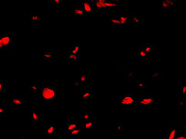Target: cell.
I'll list each match as a JSON object with an SVG mask.
<instances>
[{"instance_id": "cell-1", "label": "cell", "mask_w": 186, "mask_h": 139, "mask_svg": "<svg viewBox=\"0 0 186 139\" xmlns=\"http://www.w3.org/2000/svg\"><path fill=\"white\" fill-rule=\"evenodd\" d=\"M39 98L43 100L45 102H51L57 98V91L55 87L44 85L40 89L38 94Z\"/></svg>"}, {"instance_id": "cell-2", "label": "cell", "mask_w": 186, "mask_h": 139, "mask_svg": "<svg viewBox=\"0 0 186 139\" xmlns=\"http://www.w3.org/2000/svg\"><path fill=\"white\" fill-rule=\"evenodd\" d=\"M92 3L93 7L97 11H106L111 8H115L117 5H119V2H117V1L97 0V1H92Z\"/></svg>"}, {"instance_id": "cell-3", "label": "cell", "mask_w": 186, "mask_h": 139, "mask_svg": "<svg viewBox=\"0 0 186 139\" xmlns=\"http://www.w3.org/2000/svg\"><path fill=\"white\" fill-rule=\"evenodd\" d=\"M136 102H137L136 97L132 94H124V95L119 100V104L123 106L133 105Z\"/></svg>"}, {"instance_id": "cell-4", "label": "cell", "mask_w": 186, "mask_h": 139, "mask_svg": "<svg viewBox=\"0 0 186 139\" xmlns=\"http://www.w3.org/2000/svg\"><path fill=\"white\" fill-rule=\"evenodd\" d=\"M0 49H12V40L10 35H2L0 36Z\"/></svg>"}, {"instance_id": "cell-5", "label": "cell", "mask_w": 186, "mask_h": 139, "mask_svg": "<svg viewBox=\"0 0 186 139\" xmlns=\"http://www.w3.org/2000/svg\"><path fill=\"white\" fill-rule=\"evenodd\" d=\"M137 103L139 105H152L154 103V97L146 95L145 97H143L139 99Z\"/></svg>"}, {"instance_id": "cell-6", "label": "cell", "mask_w": 186, "mask_h": 139, "mask_svg": "<svg viewBox=\"0 0 186 139\" xmlns=\"http://www.w3.org/2000/svg\"><path fill=\"white\" fill-rule=\"evenodd\" d=\"M82 8L86 14H91L94 10V7L92 3L87 1H82Z\"/></svg>"}, {"instance_id": "cell-7", "label": "cell", "mask_w": 186, "mask_h": 139, "mask_svg": "<svg viewBox=\"0 0 186 139\" xmlns=\"http://www.w3.org/2000/svg\"><path fill=\"white\" fill-rule=\"evenodd\" d=\"M73 17L75 18H84L86 16V13L84 12L82 7H75L71 10Z\"/></svg>"}, {"instance_id": "cell-8", "label": "cell", "mask_w": 186, "mask_h": 139, "mask_svg": "<svg viewBox=\"0 0 186 139\" xmlns=\"http://www.w3.org/2000/svg\"><path fill=\"white\" fill-rule=\"evenodd\" d=\"M44 134L49 136H54L56 134V127L54 125L48 124L44 126Z\"/></svg>"}, {"instance_id": "cell-9", "label": "cell", "mask_w": 186, "mask_h": 139, "mask_svg": "<svg viewBox=\"0 0 186 139\" xmlns=\"http://www.w3.org/2000/svg\"><path fill=\"white\" fill-rule=\"evenodd\" d=\"M55 59V51L54 50H45L44 52V61H54Z\"/></svg>"}, {"instance_id": "cell-10", "label": "cell", "mask_w": 186, "mask_h": 139, "mask_svg": "<svg viewBox=\"0 0 186 139\" xmlns=\"http://www.w3.org/2000/svg\"><path fill=\"white\" fill-rule=\"evenodd\" d=\"M97 121L95 120H90L89 121H86V122H82L81 125H80V127L82 128H84V129L86 130H91L92 129L93 127L96 125Z\"/></svg>"}, {"instance_id": "cell-11", "label": "cell", "mask_w": 186, "mask_h": 139, "mask_svg": "<svg viewBox=\"0 0 186 139\" xmlns=\"http://www.w3.org/2000/svg\"><path fill=\"white\" fill-rule=\"evenodd\" d=\"M118 19H119V21H120L122 27L126 26L127 23H129V21H130V20H129L130 16H129L128 13H120V14H119Z\"/></svg>"}, {"instance_id": "cell-12", "label": "cell", "mask_w": 186, "mask_h": 139, "mask_svg": "<svg viewBox=\"0 0 186 139\" xmlns=\"http://www.w3.org/2000/svg\"><path fill=\"white\" fill-rule=\"evenodd\" d=\"M30 118H31L32 122L34 124H36V123L40 122L41 117L40 115L36 111H30L29 112Z\"/></svg>"}, {"instance_id": "cell-13", "label": "cell", "mask_w": 186, "mask_h": 139, "mask_svg": "<svg viewBox=\"0 0 186 139\" xmlns=\"http://www.w3.org/2000/svg\"><path fill=\"white\" fill-rule=\"evenodd\" d=\"M178 130L175 127H172L169 130L167 133V135L166 137V139H174L178 135Z\"/></svg>"}, {"instance_id": "cell-14", "label": "cell", "mask_w": 186, "mask_h": 139, "mask_svg": "<svg viewBox=\"0 0 186 139\" xmlns=\"http://www.w3.org/2000/svg\"><path fill=\"white\" fill-rule=\"evenodd\" d=\"M174 1H170V0H164L161 2V7L163 11H167L174 5Z\"/></svg>"}, {"instance_id": "cell-15", "label": "cell", "mask_w": 186, "mask_h": 139, "mask_svg": "<svg viewBox=\"0 0 186 139\" xmlns=\"http://www.w3.org/2000/svg\"><path fill=\"white\" fill-rule=\"evenodd\" d=\"M29 17L33 24H37L40 20V15L39 13H30Z\"/></svg>"}, {"instance_id": "cell-16", "label": "cell", "mask_w": 186, "mask_h": 139, "mask_svg": "<svg viewBox=\"0 0 186 139\" xmlns=\"http://www.w3.org/2000/svg\"><path fill=\"white\" fill-rule=\"evenodd\" d=\"M92 119H94V118L92 116V113L88 112V111H84V112L82 113V122H86V121H89L92 120Z\"/></svg>"}, {"instance_id": "cell-17", "label": "cell", "mask_w": 186, "mask_h": 139, "mask_svg": "<svg viewBox=\"0 0 186 139\" xmlns=\"http://www.w3.org/2000/svg\"><path fill=\"white\" fill-rule=\"evenodd\" d=\"M78 127V123L77 121H74L72 122L69 123V124L66 125V130L68 131V132H71V131L77 128Z\"/></svg>"}, {"instance_id": "cell-18", "label": "cell", "mask_w": 186, "mask_h": 139, "mask_svg": "<svg viewBox=\"0 0 186 139\" xmlns=\"http://www.w3.org/2000/svg\"><path fill=\"white\" fill-rule=\"evenodd\" d=\"M80 51H81V46H80L79 44H76V45L73 46L70 49L69 53H73V54L80 55Z\"/></svg>"}, {"instance_id": "cell-19", "label": "cell", "mask_w": 186, "mask_h": 139, "mask_svg": "<svg viewBox=\"0 0 186 139\" xmlns=\"http://www.w3.org/2000/svg\"><path fill=\"white\" fill-rule=\"evenodd\" d=\"M131 22L133 24L140 25L142 24V20L140 19V16L138 15H133L131 16Z\"/></svg>"}, {"instance_id": "cell-20", "label": "cell", "mask_w": 186, "mask_h": 139, "mask_svg": "<svg viewBox=\"0 0 186 139\" xmlns=\"http://www.w3.org/2000/svg\"><path fill=\"white\" fill-rule=\"evenodd\" d=\"M154 48V44H145V45H143L142 49L148 54V53L152 52Z\"/></svg>"}, {"instance_id": "cell-21", "label": "cell", "mask_w": 186, "mask_h": 139, "mask_svg": "<svg viewBox=\"0 0 186 139\" xmlns=\"http://www.w3.org/2000/svg\"><path fill=\"white\" fill-rule=\"evenodd\" d=\"M161 70H155V72L151 75V80H159L160 77H161Z\"/></svg>"}, {"instance_id": "cell-22", "label": "cell", "mask_w": 186, "mask_h": 139, "mask_svg": "<svg viewBox=\"0 0 186 139\" xmlns=\"http://www.w3.org/2000/svg\"><path fill=\"white\" fill-rule=\"evenodd\" d=\"M24 100L23 99L18 98V97H14L12 99V102L11 104H14V105H23L24 104Z\"/></svg>"}, {"instance_id": "cell-23", "label": "cell", "mask_w": 186, "mask_h": 139, "mask_svg": "<svg viewBox=\"0 0 186 139\" xmlns=\"http://www.w3.org/2000/svg\"><path fill=\"white\" fill-rule=\"evenodd\" d=\"M126 79L127 80H133L136 77V72L134 70H127L126 75Z\"/></svg>"}, {"instance_id": "cell-24", "label": "cell", "mask_w": 186, "mask_h": 139, "mask_svg": "<svg viewBox=\"0 0 186 139\" xmlns=\"http://www.w3.org/2000/svg\"><path fill=\"white\" fill-rule=\"evenodd\" d=\"M93 94L91 91H85L82 92V96H81V98L82 99H90L92 98Z\"/></svg>"}, {"instance_id": "cell-25", "label": "cell", "mask_w": 186, "mask_h": 139, "mask_svg": "<svg viewBox=\"0 0 186 139\" xmlns=\"http://www.w3.org/2000/svg\"><path fill=\"white\" fill-rule=\"evenodd\" d=\"M68 59L71 62H77L79 61L80 60V55L78 54H73V53H69L68 54Z\"/></svg>"}, {"instance_id": "cell-26", "label": "cell", "mask_w": 186, "mask_h": 139, "mask_svg": "<svg viewBox=\"0 0 186 139\" xmlns=\"http://www.w3.org/2000/svg\"><path fill=\"white\" fill-rule=\"evenodd\" d=\"M137 55L140 57V59L142 60H146L148 58V53H146L145 51L143 50V49H140L137 50Z\"/></svg>"}, {"instance_id": "cell-27", "label": "cell", "mask_w": 186, "mask_h": 139, "mask_svg": "<svg viewBox=\"0 0 186 139\" xmlns=\"http://www.w3.org/2000/svg\"><path fill=\"white\" fill-rule=\"evenodd\" d=\"M81 130H82V127H78L77 128L72 130L69 132V134L71 135V136H76V135H79L80 133H81Z\"/></svg>"}, {"instance_id": "cell-28", "label": "cell", "mask_w": 186, "mask_h": 139, "mask_svg": "<svg viewBox=\"0 0 186 139\" xmlns=\"http://www.w3.org/2000/svg\"><path fill=\"white\" fill-rule=\"evenodd\" d=\"M109 22H111V24L113 27H122L120 21H119V19H109Z\"/></svg>"}, {"instance_id": "cell-29", "label": "cell", "mask_w": 186, "mask_h": 139, "mask_svg": "<svg viewBox=\"0 0 186 139\" xmlns=\"http://www.w3.org/2000/svg\"><path fill=\"white\" fill-rule=\"evenodd\" d=\"M137 85L138 87H139L140 90H142V91H143V90H145L146 89V84L143 81H141V80H137Z\"/></svg>"}, {"instance_id": "cell-30", "label": "cell", "mask_w": 186, "mask_h": 139, "mask_svg": "<svg viewBox=\"0 0 186 139\" xmlns=\"http://www.w3.org/2000/svg\"><path fill=\"white\" fill-rule=\"evenodd\" d=\"M86 80H87V77H86V75H85V74L78 75V80H79V81L81 82L82 84H85Z\"/></svg>"}, {"instance_id": "cell-31", "label": "cell", "mask_w": 186, "mask_h": 139, "mask_svg": "<svg viewBox=\"0 0 186 139\" xmlns=\"http://www.w3.org/2000/svg\"><path fill=\"white\" fill-rule=\"evenodd\" d=\"M178 104L182 109H184L186 106L185 100V99H178Z\"/></svg>"}, {"instance_id": "cell-32", "label": "cell", "mask_w": 186, "mask_h": 139, "mask_svg": "<svg viewBox=\"0 0 186 139\" xmlns=\"http://www.w3.org/2000/svg\"><path fill=\"white\" fill-rule=\"evenodd\" d=\"M28 89H29L30 91H32L33 93H36V92L38 91V86L36 85V84H34V85L28 87Z\"/></svg>"}, {"instance_id": "cell-33", "label": "cell", "mask_w": 186, "mask_h": 139, "mask_svg": "<svg viewBox=\"0 0 186 139\" xmlns=\"http://www.w3.org/2000/svg\"><path fill=\"white\" fill-rule=\"evenodd\" d=\"M124 129V126L122 124H116V132H122Z\"/></svg>"}, {"instance_id": "cell-34", "label": "cell", "mask_w": 186, "mask_h": 139, "mask_svg": "<svg viewBox=\"0 0 186 139\" xmlns=\"http://www.w3.org/2000/svg\"><path fill=\"white\" fill-rule=\"evenodd\" d=\"M5 91V82L3 80L0 81V92L3 93Z\"/></svg>"}, {"instance_id": "cell-35", "label": "cell", "mask_w": 186, "mask_h": 139, "mask_svg": "<svg viewBox=\"0 0 186 139\" xmlns=\"http://www.w3.org/2000/svg\"><path fill=\"white\" fill-rule=\"evenodd\" d=\"M5 115V108L4 105L0 106V117H4Z\"/></svg>"}, {"instance_id": "cell-36", "label": "cell", "mask_w": 186, "mask_h": 139, "mask_svg": "<svg viewBox=\"0 0 186 139\" xmlns=\"http://www.w3.org/2000/svg\"><path fill=\"white\" fill-rule=\"evenodd\" d=\"M60 5H61V1H60V0H53L51 3V5H52V6Z\"/></svg>"}, {"instance_id": "cell-37", "label": "cell", "mask_w": 186, "mask_h": 139, "mask_svg": "<svg viewBox=\"0 0 186 139\" xmlns=\"http://www.w3.org/2000/svg\"><path fill=\"white\" fill-rule=\"evenodd\" d=\"M82 83L78 80H73L72 81V86L73 87H80L82 85Z\"/></svg>"}, {"instance_id": "cell-38", "label": "cell", "mask_w": 186, "mask_h": 139, "mask_svg": "<svg viewBox=\"0 0 186 139\" xmlns=\"http://www.w3.org/2000/svg\"><path fill=\"white\" fill-rule=\"evenodd\" d=\"M181 94L182 95H185L186 94V84H184L183 86L181 87Z\"/></svg>"}, {"instance_id": "cell-39", "label": "cell", "mask_w": 186, "mask_h": 139, "mask_svg": "<svg viewBox=\"0 0 186 139\" xmlns=\"http://www.w3.org/2000/svg\"><path fill=\"white\" fill-rule=\"evenodd\" d=\"M174 139H186V136L185 134H178Z\"/></svg>"}, {"instance_id": "cell-40", "label": "cell", "mask_w": 186, "mask_h": 139, "mask_svg": "<svg viewBox=\"0 0 186 139\" xmlns=\"http://www.w3.org/2000/svg\"><path fill=\"white\" fill-rule=\"evenodd\" d=\"M184 130H185V131L186 132V125H184Z\"/></svg>"}, {"instance_id": "cell-41", "label": "cell", "mask_w": 186, "mask_h": 139, "mask_svg": "<svg viewBox=\"0 0 186 139\" xmlns=\"http://www.w3.org/2000/svg\"><path fill=\"white\" fill-rule=\"evenodd\" d=\"M18 139H26V138H23V137H21V138H18Z\"/></svg>"}]
</instances>
